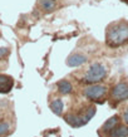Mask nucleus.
Here are the masks:
<instances>
[{"label": "nucleus", "instance_id": "obj_1", "mask_svg": "<svg viewBox=\"0 0 128 137\" xmlns=\"http://www.w3.org/2000/svg\"><path fill=\"white\" fill-rule=\"evenodd\" d=\"M105 40H107V45L112 48L124 44L128 40V23L126 22L114 23L109 28H107Z\"/></svg>", "mask_w": 128, "mask_h": 137}, {"label": "nucleus", "instance_id": "obj_14", "mask_svg": "<svg viewBox=\"0 0 128 137\" xmlns=\"http://www.w3.org/2000/svg\"><path fill=\"white\" fill-rule=\"evenodd\" d=\"M9 53H10L9 48H6V47H0V60H1L3 58H5V57H8Z\"/></svg>", "mask_w": 128, "mask_h": 137}, {"label": "nucleus", "instance_id": "obj_5", "mask_svg": "<svg viewBox=\"0 0 128 137\" xmlns=\"http://www.w3.org/2000/svg\"><path fill=\"white\" fill-rule=\"evenodd\" d=\"M88 62V57H85L84 54H80V53H74V54H70L68 58H67V66L70 67V68H76V67H80L82 64Z\"/></svg>", "mask_w": 128, "mask_h": 137}, {"label": "nucleus", "instance_id": "obj_2", "mask_svg": "<svg viewBox=\"0 0 128 137\" xmlns=\"http://www.w3.org/2000/svg\"><path fill=\"white\" fill-rule=\"evenodd\" d=\"M107 77V69L102 63L95 62L90 64L83 76V82L87 84H93V83H99Z\"/></svg>", "mask_w": 128, "mask_h": 137}, {"label": "nucleus", "instance_id": "obj_9", "mask_svg": "<svg viewBox=\"0 0 128 137\" xmlns=\"http://www.w3.org/2000/svg\"><path fill=\"white\" fill-rule=\"evenodd\" d=\"M108 137H128V127L126 124H118L108 133Z\"/></svg>", "mask_w": 128, "mask_h": 137}, {"label": "nucleus", "instance_id": "obj_11", "mask_svg": "<svg viewBox=\"0 0 128 137\" xmlns=\"http://www.w3.org/2000/svg\"><path fill=\"white\" fill-rule=\"evenodd\" d=\"M49 108L51 110V112L54 113V114L60 116L63 113V111H64V103H63L62 99L57 98V99H54V101L49 104Z\"/></svg>", "mask_w": 128, "mask_h": 137}, {"label": "nucleus", "instance_id": "obj_7", "mask_svg": "<svg viewBox=\"0 0 128 137\" xmlns=\"http://www.w3.org/2000/svg\"><path fill=\"white\" fill-rule=\"evenodd\" d=\"M14 86V79L10 77V76H6V74H0V93H9L12 91Z\"/></svg>", "mask_w": 128, "mask_h": 137}, {"label": "nucleus", "instance_id": "obj_10", "mask_svg": "<svg viewBox=\"0 0 128 137\" xmlns=\"http://www.w3.org/2000/svg\"><path fill=\"white\" fill-rule=\"evenodd\" d=\"M38 4L44 13H50L57 8V0H38Z\"/></svg>", "mask_w": 128, "mask_h": 137}, {"label": "nucleus", "instance_id": "obj_6", "mask_svg": "<svg viewBox=\"0 0 128 137\" xmlns=\"http://www.w3.org/2000/svg\"><path fill=\"white\" fill-rule=\"evenodd\" d=\"M119 121H121V118H119L118 114L112 116L111 118H108V120L104 122V124L102 126V128H101V131H99V133H105V135H108L113 128H115L119 124Z\"/></svg>", "mask_w": 128, "mask_h": 137}, {"label": "nucleus", "instance_id": "obj_3", "mask_svg": "<svg viewBox=\"0 0 128 137\" xmlns=\"http://www.w3.org/2000/svg\"><path fill=\"white\" fill-rule=\"evenodd\" d=\"M83 94L85 98H88L89 101L102 103L103 98L107 94V87L103 84H92V86H87L83 91Z\"/></svg>", "mask_w": 128, "mask_h": 137}, {"label": "nucleus", "instance_id": "obj_12", "mask_svg": "<svg viewBox=\"0 0 128 137\" xmlns=\"http://www.w3.org/2000/svg\"><path fill=\"white\" fill-rule=\"evenodd\" d=\"M58 89L60 92V94H69L72 91H73V87H72V84L70 82H68L67 79H62L58 82Z\"/></svg>", "mask_w": 128, "mask_h": 137}, {"label": "nucleus", "instance_id": "obj_15", "mask_svg": "<svg viewBox=\"0 0 128 137\" xmlns=\"http://www.w3.org/2000/svg\"><path fill=\"white\" fill-rule=\"evenodd\" d=\"M122 116H123V120H124V122H126V123H128V107H127L124 111H123Z\"/></svg>", "mask_w": 128, "mask_h": 137}, {"label": "nucleus", "instance_id": "obj_4", "mask_svg": "<svg viewBox=\"0 0 128 137\" xmlns=\"http://www.w3.org/2000/svg\"><path fill=\"white\" fill-rule=\"evenodd\" d=\"M111 97L114 102H122L128 99V83L127 82H119L112 88Z\"/></svg>", "mask_w": 128, "mask_h": 137}, {"label": "nucleus", "instance_id": "obj_13", "mask_svg": "<svg viewBox=\"0 0 128 137\" xmlns=\"http://www.w3.org/2000/svg\"><path fill=\"white\" fill-rule=\"evenodd\" d=\"M10 131H12V124L9 122H0V137L9 135Z\"/></svg>", "mask_w": 128, "mask_h": 137}, {"label": "nucleus", "instance_id": "obj_8", "mask_svg": "<svg viewBox=\"0 0 128 137\" xmlns=\"http://www.w3.org/2000/svg\"><path fill=\"white\" fill-rule=\"evenodd\" d=\"M94 114H95V107L92 106V107H88L87 110H85L82 114H78L79 116V120H80V123L82 126L84 124H87L93 117H94Z\"/></svg>", "mask_w": 128, "mask_h": 137}]
</instances>
